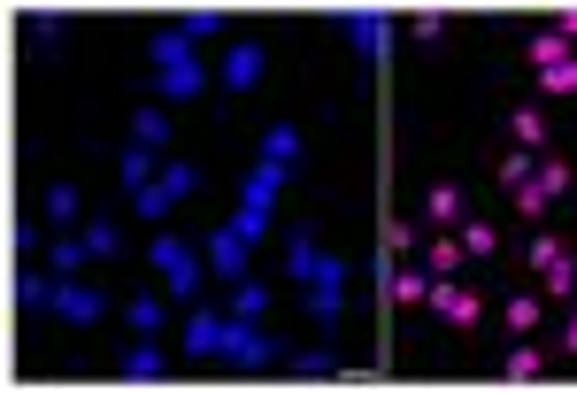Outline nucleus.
<instances>
[{
	"mask_svg": "<svg viewBox=\"0 0 577 393\" xmlns=\"http://www.w3.org/2000/svg\"><path fill=\"white\" fill-rule=\"evenodd\" d=\"M292 163H300V132H292V124H270V132H262V170H286L292 178Z\"/></svg>",
	"mask_w": 577,
	"mask_h": 393,
	"instance_id": "nucleus-15",
	"label": "nucleus"
},
{
	"mask_svg": "<svg viewBox=\"0 0 577 393\" xmlns=\"http://www.w3.org/2000/svg\"><path fill=\"white\" fill-rule=\"evenodd\" d=\"M146 262L162 270V286H169L177 301H193V293H200V255H193L185 239H169V231H154V247H146Z\"/></svg>",
	"mask_w": 577,
	"mask_h": 393,
	"instance_id": "nucleus-2",
	"label": "nucleus"
},
{
	"mask_svg": "<svg viewBox=\"0 0 577 393\" xmlns=\"http://www.w3.org/2000/svg\"><path fill=\"white\" fill-rule=\"evenodd\" d=\"M216 77H224V93H247V85L262 77V46H255V39H239V46L224 54V70H216Z\"/></svg>",
	"mask_w": 577,
	"mask_h": 393,
	"instance_id": "nucleus-8",
	"label": "nucleus"
},
{
	"mask_svg": "<svg viewBox=\"0 0 577 393\" xmlns=\"http://www.w3.org/2000/svg\"><path fill=\"white\" fill-rule=\"evenodd\" d=\"M409 31H416V39H424V46H432L439 31H446V15H439V8H416V23H409Z\"/></svg>",
	"mask_w": 577,
	"mask_h": 393,
	"instance_id": "nucleus-40",
	"label": "nucleus"
},
{
	"mask_svg": "<svg viewBox=\"0 0 577 393\" xmlns=\"http://www.w3.org/2000/svg\"><path fill=\"white\" fill-rule=\"evenodd\" d=\"M185 194H193V163H162V170H154V186H146L132 208H140L146 224H162V216H169V208H177Z\"/></svg>",
	"mask_w": 577,
	"mask_h": 393,
	"instance_id": "nucleus-4",
	"label": "nucleus"
},
{
	"mask_svg": "<svg viewBox=\"0 0 577 393\" xmlns=\"http://www.w3.org/2000/svg\"><path fill=\"white\" fill-rule=\"evenodd\" d=\"M524 255L547 270V262H563V239H555V231H532V247H524Z\"/></svg>",
	"mask_w": 577,
	"mask_h": 393,
	"instance_id": "nucleus-39",
	"label": "nucleus"
},
{
	"mask_svg": "<svg viewBox=\"0 0 577 393\" xmlns=\"http://www.w3.org/2000/svg\"><path fill=\"white\" fill-rule=\"evenodd\" d=\"M416 262H424V270H432V278H454V262H470V247H462V239H454V231H432V239H424V255H416Z\"/></svg>",
	"mask_w": 577,
	"mask_h": 393,
	"instance_id": "nucleus-13",
	"label": "nucleus"
},
{
	"mask_svg": "<svg viewBox=\"0 0 577 393\" xmlns=\"http://www.w3.org/2000/svg\"><path fill=\"white\" fill-rule=\"evenodd\" d=\"M539 293H547V301H570V293H577V262H570V255L539 270Z\"/></svg>",
	"mask_w": 577,
	"mask_h": 393,
	"instance_id": "nucleus-30",
	"label": "nucleus"
},
{
	"mask_svg": "<svg viewBox=\"0 0 577 393\" xmlns=\"http://www.w3.org/2000/svg\"><path fill=\"white\" fill-rule=\"evenodd\" d=\"M177 31H185V39L200 46V39H224V15H216V8H193V15H185Z\"/></svg>",
	"mask_w": 577,
	"mask_h": 393,
	"instance_id": "nucleus-34",
	"label": "nucleus"
},
{
	"mask_svg": "<svg viewBox=\"0 0 577 393\" xmlns=\"http://www.w3.org/2000/svg\"><path fill=\"white\" fill-rule=\"evenodd\" d=\"M547 363H555V348H539V340H516V348H508V363H501V371H508V379H516V386H524V379H539V371H547Z\"/></svg>",
	"mask_w": 577,
	"mask_h": 393,
	"instance_id": "nucleus-17",
	"label": "nucleus"
},
{
	"mask_svg": "<svg viewBox=\"0 0 577 393\" xmlns=\"http://www.w3.org/2000/svg\"><path fill=\"white\" fill-rule=\"evenodd\" d=\"M547 208H555V200H547V186H539V178H532V186H516V216H532V224H539Z\"/></svg>",
	"mask_w": 577,
	"mask_h": 393,
	"instance_id": "nucleus-37",
	"label": "nucleus"
},
{
	"mask_svg": "<svg viewBox=\"0 0 577 393\" xmlns=\"http://www.w3.org/2000/svg\"><path fill=\"white\" fill-rule=\"evenodd\" d=\"M101 309H109V301H101L93 286H70V278L54 286V317H62V324H93Z\"/></svg>",
	"mask_w": 577,
	"mask_h": 393,
	"instance_id": "nucleus-10",
	"label": "nucleus"
},
{
	"mask_svg": "<svg viewBox=\"0 0 577 393\" xmlns=\"http://www.w3.org/2000/svg\"><path fill=\"white\" fill-rule=\"evenodd\" d=\"M385 31H393V23H385L378 8H347V46H354V54H378Z\"/></svg>",
	"mask_w": 577,
	"mask_h": 393,
	"instance_id": "nucleus-12",
	"label": "nucleus"
},
{
	"mask_svg": "<svg viewBox=\"0 0 577 393\" xmlns=\"http://www.w3.org/2000/svg\"><path fill=\"white\" fill-rule=\"evenodd\" d=\"M424 224H432V231H462V194H454V186H432V194H424Z\"/></svg>",
	"mask_w": 577,
	"mask_h": 393,
	"instance_id": "nucleus-19",
	"label": "nucleus"
},
{
	"mask_svg": "<svg viewBox=\"0 0 577 393\" xmlns=\"http://www.w3.org/2000/svg\"><path fill=\"white\" fill-rule=\"evenodd\" d=\"M47 270H54V278H78V270H85V239H54V247H47Z\"/></svg>",
	"mask_w": 577,
	"mask_h": 393,
	"instance_id": "nucleus-32",
	"label": "nucleus"
},
{
	"mask_svg": "<svg viewBox=\"0 0 577 393\" xmlns=\"http://www.w3.org/2000/svg\"><path fill=\"white\" fill-rule=\"evenodd\" d=\"M132 147H169V116H162V101H140V116H132Z\"/></svg>",
	"mask_w": 577,
	"mask_h": 393,
	"instance_id": "nucleus-16",
	"label": "nucleus"
},
{
	"mask_svg": "<svg viewBox=\"0 0 577 393\" xmlns=\"http://www.w3.org/2000/svg\"><path fill=\"white\" fill-rule=\"evenodd\" d=\"M216 363H239V371H262V363H286V348L270 340V332H255V324H239L231 317V332H224V355Z\"/></svg>",
	"mask_w": 577,
	"mask_h": 393,
	"instance_id": "nucleus-3",
	"label": "nucleus"
},
{
	"mask_svg": "<svg viewBox=\"0 0 577 393\" xmlns=\"http://www.w3.org/2000/svg\"><path fill=\"white\" fill-rule=\"evenodd\" d=\"M555 31H563V39L577 46V8H563V15H555Z\"/></svg>",
	"mask_w": 577,
	"mask_h": 393,
	"instance_id": "nucleus-44",
	"label": "nucleus"
},
{
	"mask_svg": "<svg viewBox=\"0 0 577 393\" xmlns=\"http://www.w3.org/2000/svg\"><path fill=\"white\" fill-rule=\"evenodd\" d=\"M231 231H239V239H247V247H255V239H262V231H270V208H247V200H239V216H231Z\"/></svg>",
	"mask_w": 577,
	"mask_h": 393,
	"instance_id": "nucleus-36",
	"label": "nucleus"
},
{
	"mask_svg": "<svg viewBox=\"0 0 577 393\" xmlns=\"http://www.w3.org/2000/svg\"><path fill=\"white\" fill-rule=\"evenodd\" d=\"M539 186H547V200H555V194H563V186H570V170H563V163L547 155V163H539Z\"/></svg>",
	"mask_w": 577,
	"mask_h": 393,
	"instance_id": "nucleus-42",
	"label": "nucleus"
},
{
	"mask_svg": "<svg viewBox=\"0 0 577 393\" xmlns=\"http://www.w3.org/2000/svg\"><path fill=\"white\" fill-rule=\"evenodd\" d=\"M54 286H62L54 270H16V301L23 309H54Z\"/></svg>",
	"mask_w": 577,
	"mask_h": 393,
	"instance_id": "nucleus-21",
	"label": "nucleus"
},
{
	"mask_svg": "<svg viewBox=\"0 0 577 393\" xmlns=\"http://www.w3.org/2000/svg\"><path fill=\"white\" fill-rule=\"evenodd\" d=\"M539 101H577V54L555 62V70H539Z\"/></svg>",
	"mask_w": 577,
	"mask_h": 393,
	"instance_id": "nucleus-26",
	"label": "nucleus"
},
{
	"mask_svg": "<svg viewBox=\"0 0 577 393\" xmlns=\"http://www.w3.org/2000/svg\"><path fill=\"white\" fill-rule=\"evenodd\" d=\"M132 324H140L146 340H154V332H162V324H169V309H162V301H154V293H132Z\"/></svg>",
	"mask_w": 577,
	"mask_h": 393,
	"instance_id": "nucleus-33",
	"label": "nucleus"
},
{
	"mask_svg": "<svg viewBox=\"0 0 577 393\" xmlns=\"http://www.w3.org/2000/svg\"><path fill=\"white\" fill-rule=\"evenodd\" d=\"M39 208H47V224H78V208H85V194H78L70 178H54V186L39 194Z\"/></svg>",
	"mask_w": 577,
	"mask_h": 393,
	"instance_id": "nucleus-20",
	"label": "nucleus"
},
{
	"mask_svg": "<svg viewBox=\"0 0 577 393\" xmlns=\"http://www.w3.org/2000/svg\"><path fill=\"white\" fill-rule=\"evenodd\" d=\"M146 163H154V147H124V155H116V186H124V200H140L146 186H154Z\"/></svg>",
	"mask_w": 577,
	"mask_h": 393,
	"instance_id": "nucleus-18",
	"label": "nucleus"
},
{
	"mask_svg": "<svg viewBox=\"0 0 577 393\" xmlns=\"http://www.w3.org/2000/svg\"><path fill=\"white\" fill-rule=\"evenodd\" d=\"M146 54H154V101H193V93H208V70H200V54H193V39H185L177 23L154 31Z\"/></svg>",
	"mask_w": 577,
	"mask_h": 393,
	"instance_id": "nucleus-1",
	"label": "nucleus"
},
{
	"mask_svg": "<svg viewBox=\"0 0 577 393\" xmlns=\"http://www.w3.org/2000/svg\"><path fill=\"white\" fill-rule=\"evenodd\" d=\"M124 247V224L116 216H85V255H116Z\"/></svg>",
	"mask_w": 577,
	"mask_h": 393,
	"instance_id": "nucleus-28",
	"label": "nucleus"
},
{
	"mask_svg": "<svg viewBox=\"0 0 577 393\" xmlns=\"http://www.w3.org/2000/svg\"><path fill=\"white\" fill-rule=\"evenodd\" d=\"M524 54H532V70H555V62H570L577 46L555 31V23H547V31H532V46H524Z\"/></svg>",
	"mask_w": 577,
	"mask_h": 393,
	"instance_id": "nucleus-22",
	"label": "nucleus"
},
{
	"mask_svg": "<svg viewBox=\"0 0 577 393\" xmlns=\"http://www.w3.org/2000/svg\"><path fill=\"white\" fill-rule=\"evenodd\" d=\"M278 186H286V170H262V163H255V170H247V186H239V200H247V208H270Z\"/></svg>",
	"mask_w": 577,
	"mask_h": 393,
	"instance_id": "nucleus-24",
	"label": "nucleus"
},
{
	"mask_svg": "<svg viewBox=\"0 0 577 393\" xmlns=\"http://www.w3.org/2000/svg\"><path fill=\"white\" fill-rule=\"evenodd\" d=\"M462 247H470V262H477V255H493L501 239H493V224H485V216H462Z\"/></svg>",
	"mask_w": 577,
	"mask_h": 393,
	"instance_id": "nucleus-35",
	"label": "nucleus"
},
{
	"mask_svg": "<svg viewBox=\"0 0 577 393\" xmlns=\"http://www.w3.org/2000/svg\"><path fill=\"white\" fill-rule=\"evenodd\" d=\"M532 178H539V155H532V147H508V155H501V186L516 194V186H532Z\"/></svg>",
	"mask_w": 577,
	"mask_h": 393,
	"instance_id": "nucleus-27",
	"label": "nucleus"
},
{
	"mask_svg": "<svg viewBox=\"0 0 577 393\" xmlns=\"http://www.w3.org/2000/svg\"><path fill=\"white\" fill-rule=\"evenodd\" d=\"M286 270L300 278V286H316V270H323V247H316V231H300V224L286 231Z\"/></svg>",
	"mask_w": 577,
	"mask_h": 393,
	"instance_id": "nucleus-11",
	"label": "nucleus"
},
{
	"mask_svg": "<svg viewBox=\"0 0 577 393\" xmlns=\"http://www.w3.org/2000/svg\"><path fill=\"white\" fill-rule=\"evenodd\" d=\"M539 317H547V293H516V301H508V324H516V340H532V332H539Z\"/></svg>",
	"mask_w": 577,
	"mask_h": 393,
	"instance_id": "nucleus-29",
	"label": "nucleus"
},
{
	"mask_svg": "<svg viewBox=\"0 0 577 393\" xmlns=\"http://www.w3.org/2000/svg\"><path fill=\"white\" fill-rule=\"evenodd\" d=\"M393 255H424V224H401V216H393V224H385V262H393Z\"/></svg>",
	"mask_w": 577,
	"mask_h": 393,
	"instance_id": "nucleus-31",
	"label": "nucleus"
},
{
	"mask_svg": "<svg viewBox=\"0 0 577 393\" xmlns=\"http://www.w3.org/2000/svg\"><path fill=\"white\" fill-rule=\"evenodd\" d=\"M262 309H270V286H262V278H239V286H231V317H239V324H255Z\"/></svg>",
	"mask_w": 577,
	"mask_h": 393,
	"instance_id": "nucleus-23",
	"label": "nucleus"
},
{
	"mask_svg": "<svg viewBox=\"0 0 577 393\" xmlns=\"http://www.w3.org/2000/svg\"><path fill=\"white\" fill-rule=\"evenodd\" d=\"M31 39H39V46H62V15L39 8V15H31Z\"/></svg>",
	"mask_w": 577,
	"mask_h": 393,
	"instance_id": "nucleus-38",
	"label": "nucleus"
},
{
	"mask_svg": "<svg viewBox=\"0 0 577 393\" xmlns=\"http://www.w3.org/2000/svg\"><path fill=\"white\" fill-rule=\"evenodd\" d=\"M224 332H231V317H216V309H200V317L185 324V340H177V348H185L193 363H208V355H224Z\"/></svg>",
	"mask_w": 577,
	"mask_h": 393,
	"instance_id": "nucleus-6",
	"label": "nucleus"
},
{
	"mask_svg": "<svg viewBox=\"0 0 577 393\" xmlns=\"http://www.w3.org/2000/svg\"><path fill=\"white\" fill-rule=\"evenodd\" d=\"M385 293H393L401 309H416V301H432V270H424V262H401V270L385 262Z\"/></svg>",
	"mask_w": 577,
	"mask_h": 393,
	"instance_id": "nucleus-9",
	"label": "nucleus"
},
{
	"mask_svg": "<svg viewBox=\"0 0 577 393\" xmlns=\"http://www.w3.org/2000/svg\"><path fill=\"white\" fill-rule=\"evenodd\" d=\"M116 363H124V379H154V371H162V348H154V340H132V348H124V355H116Z\"/></svg>",
	"mask_w": 577,
	"mask_h": 393,
	"instance_id": "nucleus-25",
	"label": "nucleus"
},
{
	"mask_svg": "<svg viewBox=\"0 0 577 393\" xmlns=\"http://www.w3.org/2000/svg\"><path fill=\"white\" fill-rule=\"evenodd\" d=\"M292 371H339V363H331V348H300V355H292Z\"/></svg>",
	"mask_w": 577,
	"mask_h": 393,
	"instance_id": "nucleus-41",
	"label": "nucleus"
},
{
	"mask_svg": "<svg viewBox=\"0 0 577 393\" xmlns=\"http://www.w3.org/2000/svg\"><path fill=\"white\" fill-rule=\"evenodd\" d=\"M508 139L539 155V147H547V108H539V101H516V116H508Z\"/></svg>",
	"mask_w": 577,
	"mask_h": 393,
	"instance_id": "nucleus-14",
	"label": "nucleus"
},
{
	"mask_svg": "<svg viewBox=\"0 0 577 393\" xmlns=\"http://www.w3.org/2000/svg\"><path fill=\"white\" fill-rule=\"evenodd\" d=\"M555 363H577V317L563 324V332H555Z\"/></svg>",
	"mask_w": 577,
	"mask_h": 393,
	"instance_id": "nucleus-43",
	"label": "nucleus"
},
{
	"mask_svg": "<svg viewBox=\"0 0 577 393\" xmlns=\"http://www.w3.org/2000/svg\"><path fill=\"white\" fill-rule=\"evenodd\" d=\"M432 317L454 324V332H470V324L485 317V293H477V286H454V278H432Z\"/></svg>",
	"mask_w": 577,
	"mask_h": 393,
	"instance_id": "nucleus-5",
	"label": "nucleus"
},
{
	"mask_svg": "<svg viewBox=\"0 0 577 393\" xmlns=\"http://www.w3.org/2000/svg\"><path fill=\"white\" fill-rule=\"evenodd\" d=\"M208 270H216V278H231V286L247 278V239H239L231 224H224V231H208Z\"/></svg>",
	"mask_w": 577,
	"mask_h": 393,
	"instance_id": "nucleus-7",
	"label": "nucleus"
}]
</instances>
